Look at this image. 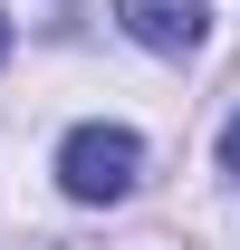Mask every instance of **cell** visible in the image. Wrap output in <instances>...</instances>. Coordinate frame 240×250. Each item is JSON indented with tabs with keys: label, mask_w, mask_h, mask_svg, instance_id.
Here are the masks:
<instances>
[{
	"label": "cell",
	"mask_w": 240,
	"mask_h": 250,
	"mask_svg": "<svg viewBox=\"0 0 240 250\" xmlns=\"http://www.w3.org/2000/svg\"><path fill=\"white\" fill-rule=\"evenodd\" d=\"M135 173H144V145L125 135V125H77L58 145V183L67 202H125L135 192Z\"/></svg>",
	"instance_id": "cell-1"
},
{
	"label": "cell",
	"mask_w": 240,
	"mask_h": 250,
	"mask_svg": "<svg viewBox=\"0 0 240 250\" xmlns=\"http://www.w3.org/2000/svg\"><path fill=\"white\" fill-rule=\"evenodd\" d=\"M116 20L144 39V48H163V58L202 48V29H211V10H202V0H116Z\"/></svg>",
	"instance_id": "cell-2"
},
{
	"label": "cell",
	"mask_w": 240,
	"mask_h": 250,
	"mask_svg": "<svg viewBox=\"0 0 240 250\" xmlns=\"http://www.w3.org/2000/svg\"><path fill=\"white\" fill-rule=\"evenodd\" d=\"M221 164H231V183H240V116L221 125Z\"/></svg>",
	"instance_id": "cell-3"
},
{
	"label": "cell",
	"mask_w": 240,
	"mask_h": 250,
	"mask_svg": "<svg viewBox=\"0 0 240 250\" xmlns=\"http://www.w3.org/2000/svg\"><path fill=\"white\" fill-rule=\"evenodd\" d=\"M0 58H10V20H0Z\"/></svg>",
	"instance_id": "cell-4"
}]
</instances>
